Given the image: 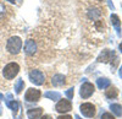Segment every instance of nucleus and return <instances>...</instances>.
Wrapping results in <instances>:
<instances>
[{"label":"nucleus","instance_id":"4","mask_svg":"<svg viewBox=\"0 0 122 119\" xmlns=\"http://www.w3.org/2000/svg\"><path fill=\"white\" fill-rule=\"evenodd\" d=\"M81 113H82L84 117L88 118H93L95 115V106L93 103H83L81 106Z\"/></svg>","mask_w":122,"mask_h":119},{"label":"nucleus","instance_id":"30","mask_svg":"<svg viewBox=\"0 0 122 119\" xmlns=\"http://www.w3.org/2000/svg\"><path fill=\"white\" fill-rule=\"evenodd\" d=\"M3 114V111H1V107H0V115H1Z\"/></svg>","mask_w":122,"mask_h":119},{"label":"nucleus","instance_id":"33","mask_svg":"<svg viewBox=\"0 0 122 119\" xmlns=\"http://www.w3.org/2000/svg\"><path fill=\"white\" fill-rule=\"evenodd\" d=\"M98 1H103V0H98Z\"/></svg>","mask_w":122,"mask_h":119},{"label":"nucleus","instance_id":"19","mask_svg":"<svg viewBox=\"0 0 122 119\" xmlns=\"http://www.w3.org/2000/svg\"><path fill=\"white\" fill-rule=\"evenodd\" d=\"M117 95H118V92H117L116 87H110L109 90H106V93H105V96L107 98H116Z\"/></svg>","mask_w":122,"mask_h":119},{"label":"nucleus","instance_id":"12","mask_svg":"<svg viewBox=\"0 0 122 119\" xmlns=\"http://www.w3.org/2000/svg\"><path fill=\"white\" fill-rule=\"evenodd\" d=\"M110 20H111V23H112L116 28V32H117V36H121V29H120V17L115 14H112L110 16Z\"/></svg>","mask_w":122,"mask_h":119},{"label":"nucleus","instance_id":"29","mask_svg":"<svg viewBox=\"0 0 122 119\" xmlns=\"http://www.w3.org/2000/svg\"><path fill=\"white\" fill-rule=\"evenodd\" d=\"M75 119H81V118H79L78 115H75Z\"/></svg>","mask_w":122,"mask_h":119},{"label":"nucleus","instance_id":"28","mask_svg":"<svg viewBox=\"0 0 122 119\" xmlns=\"http://www.w3.org/2000/svg\"><path fill=\"white\" fill-rule=\"evenodd\" d=\"M120 52H121V53H122V43H121V44H120Z\"/></svg>","mask_w":122,"mask_h":119},{"label":"nucleus","instance_id":"9","mask_svg":"<svg viewBox=\"0 0 122 119\" xmlns=\"http://www.w3.org/2000/svg\"><path fill=\"white\" fill-rule=\"evenodd\" d=\"M112 57H115V53L109 51V49H105V51H103V53L99 55L98 62H100V63H109L111 59H112Z\"/></svg>","mask_w":122,"mask_h":119},{"label":"nucleus","instance_id":"23","mask_svg":"<svg viewBox=\"0 0 122 119\" xmlns=\"http://www.w3.org/2000/svg\"><path fill=\"white\" fill-rule=\"evenodd\" d=\"M57 119H72V117L71 115H60Z\"/></svg>","mask_w":122,"mask_h":119},{"label":"nucleus","instance_id":"6","mask_svg":"<svg viewBox=\"0 0 122 119\" xmlns=\"http://www.w3.org/2000/svg\"><path fill=\"white\" fill-rule=\"evenodd\" d=\"M55 109L57 113H66L72 109V104H71V102L68 100H61L55 106Z\"/></svg>","mask_w":122,"mask_h":119},{"label":"nucleus","instance_id":"16","mask_svg":"<svg viewBox=\"0 0 122 119\" xmlns=\"http://www.w3.org/2000/svg\"><path fill=\"white\" fill-rule=\"evenodd\" d=\"M110 109L112 111V113L117 117H122V106L121 104H111Z\"/></svg>","mask_w":122,"mask_h":119},{"label":"nucleus","instance_id":"32","mask_svg":"<svg viewBox=\"0 0 122 119\" xmlns=\"http://www.w3.org/2000/svg\"><path fill=\"white\" fill-rule=\"evenodd\" d=\"M15 119H21V118H15Z\"/></svg>","mask_w":122,"mask_h":119},{"label":"nucleus","instance_id":"22","mask_svg":"<svg viewBox=\"0 0 122 119\" xmlns=\"http://www.w3.org/2000/svg\"><path fill=\"white\" fill-rule=\"evenodd\" d=\"M100 119H115L112 115H111L110 113H104L103 115H101V118Z\"/></svg>","mask_w":122,"mask_h":119},{"label":"nucleus","instance_id":"8","mask_svg":"<svg viewBox=\"0 0 122 119\" xmlns=\"http://www.w3.org/2000/svg\"><path fill=\"white\" fill-rule=\"evenodd\" d=\"M37 52V44L33 39H28L25 43V53L27 55H32Z\"/></svg>","mask_w":122,"mask_h":119},{"label":"nucleus","instance_id":"25","mask_svg":"<svg viewBox=\"0 0 122 119\" xmlns=\"http://www.w3.org/2000/svg\"><path fill=\"white\" fill-rule=\"evenodd\" d=\"M40 119H53V118L50 117V115H44V117H42Z\"/></svg>","mask_w":122,"mask_h":119},{"label":"nucleus","instance_id":"7","mask_svg":"<svg viewBox=\"0 0 122 119\" xmlns=\"http://www.w3.org/2000/svg\"><path fill=\"white\" fill-rule=\"evenodd\" d=\"M94 92V86L93 84H90V82H84L82 85V87H81V91H79V95L82 98H88L90 97L92 95H93Z\"/></svg>","mask_w":122,"mask_h":119},{"label":"nucleus","instance_id":"34","mask_svg":"<svg viewBox=\"0 0 122 119\" xmlns=\"http://www.w3.org/2000/svg\"><path fill=\"white\" fill-rule=\"evenodd\" d=\"M18 1H22V0H18Z\"/></svg>","mask_w":122,"mask_h":119},{"label":"nucleus","instance_id":"27","mask_svg":"<svg viewBox=\"0 0 122 119\" xmlns=\"http://www.w3.org/2000/svg\"><path fill=\"white\" fill-rule=\"evenodd\" d=\"M1 100H4V96H3L1 93H0V101H1Z\"/></svg>","mask_w":122,"mask_h":119},{"label":"nucleus","instance_id":"14","mask_svg":"<svg viewBox=\"0 0 122 119\" xmlns=\"http://www.w3.org/2000/svg\"><path fill=\"white\" fill-rule=\"evenodd\" d=\"M101 16V10L100 9H97V7H93L88 11V17L89 18H93V20H97Z\"/></svg>","mask_w":122,"mask_h":119},{"label":"nucleus","instance_id":"26","mask_svg":"<svg viewBox=\"0 0 122 119\" xmlns=\"http://www.w3.org/2000/svg\"><path fill=\"white\" fill-rule=\"evenodd\" d=\"M118 75H120V77H122V66H121V69H120V73H118Z\"/></svg>","mask_w":122,"mask_h":119},{"label":"nucleus","instance_id":"13","mask_svg":"<svg viewBox=\"0 0 122 119\" xmlns=\"http://www.w3.org/2000/svg\"><path fill=\"white\" fill-rule=\"evenodd\" d=\"M97 85L100 90H104V88H107L110 86V80L106 77H100L97 80Z\"/></svg>","mask_w":122,"mask_h":119},{"label":"nucleus","instance_id":"20","mask_svg":"<svg viewBox=\"0 0 122 119\" xmlns=\"http://www.w3.org/2000/svg\"><path fill=\"white\" fill-rule=\"evenodd\" d=\"M94 25H95L98 31H103V29L105 28V23H104V21H101V20H97Z\"/></svg>","mask_w":122,"mask_h":119},{"label":"nucleus","instance_id":"24","mask_svg":"<svg viewBox=\"0 0 122 119\" xmlns=\"http://www.w3.org/2000/svg\"><path fill=\"white\" fill-rule=\"evenodd\" d=\"M107 1H109V6H110V9H112V10H114L115 7H114V5H112V3H111V0H107Z\"/></svg>","mask_w":122,"mask_h":119},{"label":"nucleus","instance_id":"31","mask_svg":"<svg viewBox=\"0 0 122 119\" xmlns=\"http://www.w3.org/2000/svg\"><path fill=\"white\" fill-rule=\"evenodd\" d=\"M9 1H10V3H12V4H14V3H15V0H9Z\"/></svg>","mask_w":122,"mask_h":119},{"label":"nucleus","instance_id":"3","mask_svg":"<svg viewBox=\"0 0 122 119\" xmlns=\"http://www.w3.org/2000/svg\"><path fill=\"white\" fill-rule=\"evenodd\" d=\"M29 80H30L32 84H34L37 86H40V85L44 84L45 76L42 71H39V70H32L29 73Z\"/></svg>","mask_w":122,"mask_h":119},{"label":"nucleus","instance_id":"2","mask_svg":"<svg viewBox=\"0 0 122 119\" xmlns=\"http://www.w3.org/2000/svg\"><path fill=\"white\" fill-rule=\"evenodd\" d=\"M20 71V65L17 63H9L3 70V74H4V77L6 80H12V79L18 74Z\"/></svg>","mask_w":122,"mask_h":119},{"label":"nucleus","instance_id":"15","mask_svg":"<svg viewBox=\"0 0 122 119\" xmlns=\"http://www.w3.org/2000/svg\"><path fill=\"white\" fill-rule=\"evenodd\" d=\"M44 96L46 98H49V100H51V101H57L61 98V93L60 92H54V91H48L44 93Z\"/></svg>","mask_w":122,"mask_h":119},{"label":"nucleus","instance_id":"5","mask_svg":"<svg viewBox=\"0 0 122 119\" xmlns=\"http://www.w3.org/2000/svg\"><path fill=\"white\" fill-rule=\"evenodd\" d=\"M40 96H42V93H40L39 90H37V88H28L25 95V100L28 102H37L40 98Z\"/></svg>","mask_w":122,"mask_h":119},{"label":"nucleus","instance_id":"18","mask_svg":"<svg viewBox=\"0 0 122 119\" xmlns=\"http://www.w3.org/2000/svg\"><path fill=\"white\" fill-rule=\"evenodd\" d=\"M23 88H25V82H23L22 79H20V80H17L16 84H15V92H16L17 95H20Z\"/></svg>","mask_w":122,"mask_h":119},{"label":"nucleus","instance_id":"11","mask_svg":"<svg viewBox=\"0 0 122 119\" xmlns=\"http://www.w3.org/2000/svg\"><path fill=\"white\" fill-rule=\"evenodd\" d=\"M65 76L61 75V74H57V75H54L53 79H51V84L55 86V87H60V86H64L65 85Z\"/></svg>","mask_w":122,"mask_h":119},{"label":"nucleus","instance_id":"1","mask_svg":"<svg viewBox=\"0 0 122 119\" xmlns=\"http://www.w3.org/2000/svg\"><path fill=\"white\" fill-rule=\"evenodd\" d=\"M21 47H22V41H21V38L17 37V36L9 38V41L6 43V49L9 51V53H11V54H18L20 51H21Z\"/></svg>","mask_w":122,"mask_h":119},{"label":"nucleus","instance_id":"17","mask_svg":"<svg viewBox=\"0 0 122 119\" xmlns=\"http://www.w3.org/2000/svg\"><path fill=\"white\" fill-rule=\"evenodd\" d=\"M6 106L11 109L14 113H16L17 111H18V108H20V103L17 102V101H15V100H12V101H9V102H6Z\"/></svg>","mask_w":122,"mask_h":119},{"label":"nucleus","instance_id":"21","mask_svg":"<svg viewBox=\"0 0 122 119\" xmlns=\"http://www.w3.org/2000/svg\"><path fill=\"white\" fill-rule=\"evenodd\" d=\"M73 95H75V88H73V87H72V88H68V90L66 91V96H67L68 100H72Z\"/></svg>","mask_w":122,"mask_h":119},{"label":"nucleus","instance_id":"10","mask_svg":"<svg viewBox=\"0 0 122 119\" xmlns=\"http://www.w3.org/2000/svg\"><path fill=\"white\" fill-rule=\"evenodd\" d=\"M43 114V109L42 108H32V109H28L27 115L29 119H40Z\"/></svg>","mask_w":122,"mask_h":119}]
</instances>
